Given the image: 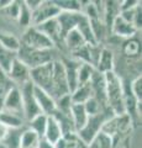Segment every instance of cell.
Returning <instances> with one entry per match:
<instances>
[{
	"instance_id": "obj_1",
	"label": "cell",
	"mask_w": 142,
	"mask_h": 148,
	"mask_svg": "<svg viewBox=\"0 0 142 148\" xmlns=\"http://www.w3.org/2000/svg\"><path fill=\"white\" fill-rule=\"evenodd\" d=\"M105 89H106V104L114 116L125 115L123 106V80L115 71L104 74Z\"/></svg>"
},
{
	"instance_id": "obj_2",
	"label": "cell",
	"mask_w": 142,
	"mask_h": 148,
	"mask_svg": "<svg viewBox=\"0 0 142 148\" xmlns=\"http://www.w3.org/2000/svg\"><path fill=\"white\" fill-rule=\"evenodd\" d=\"M16 58L21 63H24L29 69L37 68L40 66H43L46 63L56 61L54 49H46V51L34 49V48L26 47L21 42H20L19 49L16 52Z\"/></svg>"
},
{
	"instance_id": "obj_3",
	"label": "cell",
	"mask_w": 142,
	"mask_h": 148,
	"mask_svg": "<svg viewBox=\"0 0 142 148\" xmlns=\"http://www.w3.org/2000/svg\"><path fill=\"white\" fill-rule=\"evenodd\" d=\"M111 116H114V115L110 111H103V112L93 115V116H88L85 125L77 132L78 138L80 141H83L84 143H86V145H89L90 141L102 131L105 121Z\"/></svg>"
},
{
	"instance_id": "obj_4",
	"label": "cell",
	"mask_w": 142,
	"mask_h": 148,
	"mask_svg": "<svg viewBox=\"0 0 142 148\" xmlns=\"http://www.w3.org/2000/svg\"><path fill=\"white\" fill-rule=\"evenodd\" d=\"M20 42L29 48L46 51V49H54V45L46 35H43L37 27L30 26L22 34Z\"/></svg>"
},
{
	"instance_id": "obj_5",
	"label": "cell",
	"mask_w": 142,
	"mask_h": 148,
	"mask_svg": "<svg viewBox=\"0 0 142 148\" xmlns=\"http://www.w3.org/2000/svg\"><path fill=\"white\" fill-rule=\"evenodd\" d=\"M53 62L46 63L43 66L30 69V82L34 84V86L40 88V89L45 90L48 94H51V90H52Z\"/></svg>"
},
{
	"instance_id": "obj_6",
	"label": "cell",
	"mask_w": 142,
	"mask_h": 148,
	"mask_svg": "<svg viewBox=\"0 0 142 148\" xmlns=\"http://www.w3.org/2000/svg\"><path fill=\"white\" fill-rule=\"evenodd\" d=\"M71 94L69 88H68L67 83V77H66V71L63 67V63L61 62V59H56L53 62V78H52V90L51 95L54 100H57L59 98L64 95Z\"/></svg>"
},
{
	"instance_id": "obj_7",
	"label": "cell",
	"mask_w": 142,
	"mask_h": 148,
	"mask_svg": "<svg viewBox=\"0 0 142 148\" xmlns=\"http://www.w3.org/2000/svg\"><path fill=\"white\" fill-rule=\"evenodd\" d=\"M21 92V99H22V109H24V117L25 121H30L31 119L36 117L37 115L42 114L38 108L37 103L34 96V84L31 82L21 85L19 88Z\"/></svg>"
},
{
	"instance_id": "obj_8",
	"label": "cell",
	"mask_w": 142,
	"mask_h": 148,
	"mask_svg": "<svg viewBox=\"0 0 142 148\" xmlns=\"http://www.w3.org/2000/svg\"><path fill=\"white\" fill-rule=\"evenodd\" d=\"M59 9L53 0H42L41 5L32 11V26H38L46 21L56 18L59 15Z\"/></svg>"
},
{
	"instance_id": "obj_9",
	"label": "cell",
	"mask_w": 142,
	"mask_h": 148,
	"mask_svg": "<svg viewBox=\"0 0 142 148\" xmlns=\"http://www.w3.org/2000/svg\"><path fill=\"white\" fill-rule=\"evenodd\" d=\"M6 75L14 83V85L20 88L21 85L30 82V69L16 58Z\"/></svg>"
},
{
	"instance_id": "obj_10",
	"label": "cell",
	"mask_w": 142,
	"mask_h": 148,
	"mask_svg": "<svg viewBox=\"0 0 142 148\" xmlns=\"http://www.w3.org/2000/svg\"><path fill=\"white\" fill-rule=\"evenodd\" d=\"M82 16H83V12H59V15L56 18L59 25V30H61L62 42L68 32H71L77 27Z\"/></svg>"
},
{
	"instance_id": "obj_11",
	"label": "cell",
	"mask_w": 142,
	"mask_h": 148,
	"mask_svg": "<svg viewBox=\"0 0 142 148\" xmlns=\"http://www.w3.org/2000/svg\"><path fill=\"white\" fill-rule=\"evenodd\" d=\"M9 111V112L20 115L24 117V109H22V99H21V92L17 86H14L12 89L8 92L5 100L3 103V109ZM25 119V117H24Z\"/></svg>"
},
{
	"instance_id": "obj_12",
	"label": "cell",
	"mask_w": 142,
	"mask_h": 148,
	"mask_svg": "<svg viewBox=\"0 0 142 148\" xmlns=\"http://www.w3.org/2000/svg\"><path fill=\"white\" fill-rule=\"evenodd\" d=\"M34 96L37 103L41 112L46 116H51V115L56 111V100H54L48 92L40 89V88L34 86Z\"/></svg>"
},
{
	"instance_id": "obj_13",
	"label": "cell",
	"mask_w": 142,
	"mask_h": 148,
	"mask_svg": "<svg viewBox=\"0 0 142 148\" xmlns=\"http://www.w3.org/2000/svg\"><path fill=\"white\" fill-rule=\"evenodd\" d=\"M110 32H111L114 36L119 37V38L127 40V38H131V37H135L137 30L135 29V26L132 24L123 20V18L120 16V14H119V16L113 22Z\"/></svg>"
},
{
	"instance_id": "obj_14",
	"label": "cell",
	"mask_w": 142,
	"mask_h": 148,
	"mask_svg": "<svg viewBox=\"0 0 142 148\" xmlns=\"http://www.w3.org/2000/svg\"><path fill=\"white\" fill-rule=\"evenodd\" d=\"M61 62L63 63V67H64V71H66V77H67L68 88H69V92H72L78 86L77 73H78V68H79L80 62H78L73 58H62Z\"/></svg>"
},
{
	"instance_id": "obj_15",
	"label": "cell",
	"mask_w": 142,
	"mask_h": 148,
	"mask_svg": "<svg viewBox=\"0 0 142 148\" xmlns=\"http://www.w3.org/2000/svg\"><path fill=\"white\" fill-rule=\"evenodd\" d=\"M42 32L43 35H46L49 40L53 42L54 46L63 45L62 38H61V30H59V25L57 22V18H52L49 21H46L43 24H41L38 26H35Z\"/></svg>"
},
{
	"instance_id": "obj_16",
	"label": "cell",
	"mask_w": 142,
	"mask_h": 148,
	"mask_svg": "<svg viewBox=\"0 0 142 148\" xmlns=\"http://www.w3.org/2000/svg\"><path fill=\"white\" fill-rule=\"evenodd\" d=\"M114 67H115V61H114V53L111 49H109L108 47H102L100 51L98 62L95 64V71H98L99 73L105 74L108 72H113Z\"/></svg>"
},
{
	"instance_id": "obj_17",
	"label": "cell",
	"mask_w": 142,
	"mask_h": 148,
	"mask_svg": "<svg viewBox=\"0 0 142 148\" xmlns=\"http://www.w3.org/2000/svg\"><path fill=\"white\" fill-rule=\"evenodd\" d=\"M25 119L20 115L9 112V111L1 110L0 111V125L8 130H15V128H22L25 127Z\"/></svg>"
},
{
	"instance_id": "obj_18",
	"label": "cell",
	"mask_w": 142,
	"mask_h": 148,
	"mask_svg": "<svg viewBox=\"0 0 142 148\" xmlns=\"http://www.w3.org/2000/svg\"><path fill=\"white\" fill-rule=\"evenodd\" d=\"M62 137L63 135H62V131H61V127H59L58 122L54 120L53 116H47V125H46L43 138L47 140L48 142H51L52 145H54Z\"/></svg>"
},
{
	"instance_id": "obj_19",
	"label": "cell",
	"mask_w": 142,
	"mask_h": 148,
	"mask_svg": "<svg viewBox=\"0 0 142 148\" xmlns=\"http://www.w3.org/2000/svg\"><path fill=\"white\" fill-rule=\"evenodd\" d=\"M120 14V8H119V1H104V14L103 21L106 29L111 30L114 20Z\"/></svg>"
},
{
	"instance_id": "obj_20",
	"label": "cell",
	"mask_w": 142,
	"mask_h": 148,
	"mask_svg": "<svg viewBox=\"0 0 142 148\" xmlns=\"http://www.w3.org/2000/svg\"><path fill=\"white\" fill-rule=\"evenodd\" d=\"M75 30L79 32L82 37H83L84 42H85L86 45H90V46L99 45V43L97 42V40H95L94 35H93V31H91V29H90L89 20L84 16V14H83V16H82V18L79 20V22H78Z\"/></svg>"
},
{
	"instance_id": "obj_21",
	"label": "cell",
	"mask_w": 142,
	"mask_h": 148,
	"mask_svg": "<svg viewBox=\"0 0 142 148\" xmlns=\"http://www.w3.org/2000/svg\"><path fill=\"white\" fill-rule=\"evenodd\" d=\"M71 117L72 121L74 123L75 131L78 132L85 125L86 120H88V114L84 109L83 104H73L71 109Z\"/></svg>"
},
{
	"instance_id": "obj_22",
	"label": "cell",
	"mask_w": 142,
	"mask_h": 148,
	"mask_svg": "<svg viewBox=\"0 0 142 148\" xmlns=\"http://www.w3.org/2000/svg\"><path fill=\"white\" fill-rule=\"evenodd\" d=\"M69 95L73 104H85L90 98H93V91H91L90 84L88 83V84L77 86Z\"/></svg>"
},
{
	"instance_id": "obj_23",
	"label": "cell",
	"mask_w": 142,
	"mask_h": 148,
	"mask_svg": "<svg viewBox=\"0 0 142 148\" xmlns=\"http://www.w3.org/2000/svg\"><path fill=\"white\" fill-rule=\"evenodd\" d=\"M63 45L68 48L69 52H73V51L83 47V46L86 45V43L84 42L83 37L80 36L79 32L74 29V30H72L71 32H68V34L66 35V37L63 38Z\"/></svg>"
},
{
	"instance_id": "obj_24",
	"label": "cell",
	"mask_w": 142,
	"mask_h": 148,
	"mask_svg": "<svg viewBox=\"0 0 142 148\" xmlns=\"http://www.w3.org/2000/svg\"><path fill=\"white\" fill-rule=\"evenodd\" d=\"M46 125H47V116L43 115V114H40L36 117L31 119L30 121H27L26 127L29 130H31V131H34L40 138H42L43 135H45Z\"/></svg>"
},
{
	"instance_id": "obj_25",
	"label": "cell",
	"mask_w": 142,
	"mask_h": 148,
	"mask_svg": "<svg viewBox=\"0 0 142 148\" xmlns=\"http://www.w3.org/2000/svg\"><path fill=\"white\" fill-rule=\"evenodd\" d=\"M122 52L129 58H139L141 54V42L136 37H131L125 41L122 46Z\"/></svg>"
},
{
	"instance_id": "obj_26",
	"label": "cell",
	"mask_w": 142,
	"mask_h": 148,
	"mask_svg": "<svg viewBox=\"0 0 142 148\" xmlns=\"http://www.w3.org/2000/svg\"><path fill=\"white\" fill-rule=\"evenodd\" d=\"M25 127H22V128H15V130H8L6 136L4 137V140L1 141V143L6 148H20L21 133L25 130Z\"/></svg>"
},
{
	"instance_id": "obj_27",
	"label": "cell",
	"mask_w": 142,
	"mask_h": 148,
	"mask_svg": "<svg viewBox=\"0 0 142 148\" xmlns=\"http://www.w3.org/2000/svg\"><path fill=\"white\" fill-rule=\"evenodd\" d=\"M15 59H16V52L9 51L0 45V71L8 74Z\"/></svg>"
},
{
	"instance_id": "obj_28",
	"label": "cell",
	"mask_w": 142,
	"mask_h": 148,
	"mask_svg": "<svg viewBox=\"0 0 142 148\" xmlns=\"http://www.w3.org/2000/svg\"><path fill=\"white\" fill-rule=\"evenodd\" d=\"M0 45L9 51L17 52L20 47V38H17L15 35L10 34V32L0 31Z\"/></svg>"
},
{
	"instance_id": "obj_29",
	"label": "cell",
	"mask_w": 142,
	"mask_h": 148,
	"mask_svg": "<svg viewBox=\"0 0 142 148\" xmlns=\"http://www.w3.org/2000/svg\"><path fill=\"white\" fill-rule=\"evenodd\" d=\"M95 72V68L91 66V64L88 63H80L79 64V68H78V73H77V77H78V86L79 85H84V84H88L90 82L91 77Z\"/></svg>"
},
{
	"instance_id": "obj_30",
	"label": "cell",
	"mask_w": 142,
	"mask_h": 148,
	"mask_svg": "<svg viewBox=\"0 0 142 148\" xmlns=\"http://www.w3.org/2000/svg\"><path fill=\"white\" fill-rule=\"evenodd\" d=\"M40 141V137L34 131H31L27 127L21 133L20 138V148H36Z\"/></svg>"
},
{
	"instance_id": "obj_31",
	"label": "cell",
	"mask_w": 142,
	"mask_h": 148,
	"mask_svg": "<svg viewBox=\"0 0 142 148\" xmlns=\"http://www.w3.org/2000/svg\"><path fill=\"white\" fill-rule=\"evenodd\" d=\"M61 12H82V3L78 0H53Z\"/></svg>"
},
{
	"instance_id": "obj_32",
	"label": "cell",
	"mask_w": 142,
	"mask_h": 148,
	"mask_svg": "<svg viewBox=\"0 0 142 148\" xmlns=\"http://www.w3.org/2000/svg\"><path fill=\"white\" fill-rule=\"evenodd\" d=\"M88 148H114L111 137L100 131L88 145Z\"/></svg>"
},
{
	"instance_id": "obj_33",
	"label": "cell",
	"mask_w": 142,
	"mask_h": 148,
	"mask_svg": "<svg viewBox=\"0 0 142 148\" xmlns=\"http://www.w3.org/2000/svg\"><path fill=\"white\" fill-rule=\"evenodd\" d=\"M16 21L19 22L20 26L26 27V29L32 26V11L27 8L25 1H20V11Z\"/></svg>"
},
{
	"instance_id": "obj_34",
	"label": "cell",
	"mask_w": 142,
	"mask_h": 148,
	"mask_svg": "<svg viewBox=\"0 0 142 148\" xmlns=\"http://www.w3.org/2000/svg\"><path fill=\"white\" fill-rule=\"evenodd\" d=\"M14 86L15 85H14V83L9 79L6 73L0 71V111H1V109H3V103L6 98L8 92L10 91Z\"/></svg>"
},
{
	"instance_id": "obj_35",
	"label": "cell",
	"mask_w": 142,
	"mask_h": 148,
	"mask_svg": "<svg viewBox=\"0 0 142 148\" xmlns=\"http://www.w3.org/2000/svg\"><path fill=\"white\" fill-rule=\"evenodd\" d=\"M72 100H71V95H64L62 98H59L56 100V111L66 115H71V109H72Z\"/></svg>"
},
{
	"instance_id": "obj_36",
	"label": "cell",
	"mask_w": 142,
	"mask_h": 148,
	"mask_svg": "<svg viewBox=\"0 0 142 148\" xmlns=\"http://www.w3.org/2000/svg\"><path fill=\"white\" fill-rule=\"evenodd\" d=\"M83 105H84V109L86 111V114H88V116H93V115L100 114V112H103V111H109V110H105L95 98H90Z\"/></svg>"
},
{
	"instance_id": "obj_37",
	"label": "cell",
	"mask_w": 142,
	"mask_h": 148,
	"mask_svg": "<svg viewBox=\"0 0 142 148\" xmlns=\"http://www.w3.org/2000/svg\"><path fill=\"white\" fill-rule=\"evenodd\" d=\"M130 90H131V94L134 95V98L139 103H142V77H141V74L137 75L132 80V83L130 84Z\"/></svg>"
},
{
	"instance_id": "obj_38",
	"label": "cell",
	"mask_w": 142,
	"mask_h": 148,
	"mask_svg": "<svg viewBox=\"0 0 142 148\" xmlns=\"http://www.w3.org/2000/svg\"><path fill=\"white\" fill-rule=\"evenodd\" d=\"M6 16L14 18V20H17V16H19V11H20V1H14L11 0V3L9 5L1 10Z\"/></svg>"
},
{
	"instance_id": "obj_39",
	"label": "cell",
	"mask_w": 142,
	"mask_h": 148,
	"mask_svg": "<svg viewBox=\"0 0 142 148\" xmlns=\"http://www.w3.org/2000/svg\"><path fill=\"white\" fill-rule=\"evenodd\" d=\"M140 4V1L137 0H126V1H121L119 3V8H120V11H126V10H131L135 6H137Z\"/></svg>"
},
{
	"instance_id": "obj_40",
	"label": "cell",
	"mask_w": 142,
	"mask_h": 148,
	"mask_svg": "<svg viewBox=\"0 0 142 148\" xmlns=\"http://www.w3.org/2000/svg\"><path fill=\"white\" fill-rule=\"evenodd\" d=\"M41 3H42V0H26L25 1L27 8H29L31 11H35L36 9L41 5Z\"/></svg>"
},
{
	"instance_id": "obj_41",
	"label": "cell",
	"mask_w": 142,
	"mask_h": 148,
	"mask_svg": "<svg viewBox=\"0 0 142 148\" xmlns=\"http://www.w3.org/2000/svg\"><path fill=\"white\" fill-rule=\"evenodd\" d=\"M36 148H56V147H54V145H52L51 142H48L47 140H45V138L42 137V138H40Z\"/></svg>"
},
{
	"instance_id": "obj_42",
	"label": "cell",
	"mask_w": 142,
	"mask_h": 148,
	"mask_svg": "<svg viewBox=\"0 0 142 148\" xmlns=\"http://www.w3.org/2000/svg\"><path fill=\"white\" fill-rule=\"evenodd\" d=\"M10 3H11V0H0V10L5 9Z\"/></svg>"
},
{
	"instance_id": "obj_43",
	"label": "cell",
	"mask_w": 142,
	"mask_h": 148,
	"mask_svg": "<svg viewBox=\"0 0 142 148\" xmlns=\"http://www.w3.org/2000/svg\"><path fill=\"white\" fill-rule=\"evenodd\" d=\"M75 148H88V145H86V143H84L83 141H80L79 138H78L77 145H75Z\"/></svg>"
},
{
	"instance_id": "obj_44",
	"label": "cell",
	"mask_w": 142,
	"mask_h": 148,
	"mask_svg": "<svg viewBox=\"0 0 142 148\" xmlns=\"http://www.w3.org/2000/svg\"><path fill=\"white\" fill-rule=\"evenodd\" d=\"M0 148H6V147H5V146H4V145H3V143H1V142H0Z\"/></svg>"
}]
</instances>
